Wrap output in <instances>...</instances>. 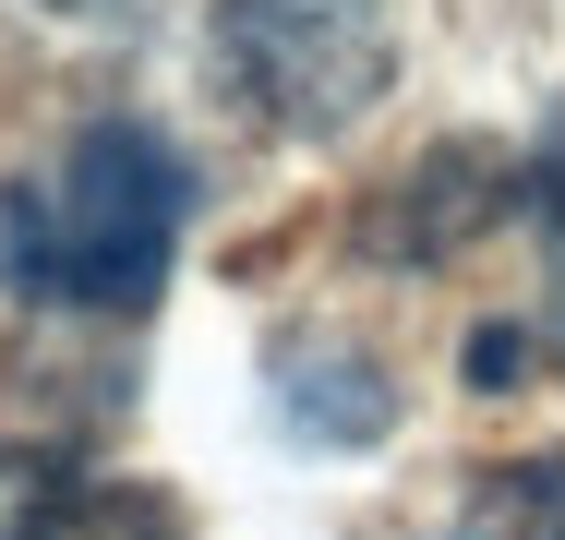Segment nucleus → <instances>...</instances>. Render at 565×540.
<instances>
[{
	"mask_svg": "<svg viewBox=\"0 0 565 540\" xmlns=\"http://www.w3.org/2000/svg\"><path fill=\"white\" fill-rule=\"evenodd\" d=\"M446 540H565V444L469 468V493L446 505Z\"/></svg>",
	"mask_w": 565,
	"mask_h": 540,
	"instance_id": "nucleus-6",
	"label": "nucleus"
},
{
	"mask_svg": "<svg viewBox=\"0 0 565 540\" xmlns=\"http://www.w3.org/2000/svg\"><path fill=\"white\" fill-rule=\"evenodd\" d=\"M193 228V156L157 120H85L49 169L0 181V289L24 313H145Z\"/></svg>",
	"mask_w": 565,
	"mask_h": 540,
	"instance_id": "nucleus-1",
	"label": "nucleus"
},
{
	"mask_svg": "<svg viewBox=\"0 0 565 540\" xmlns=\"http://www.w3.org/2000/svg\"><path fill=\"white\" fill-rule=\"evenodd\" d=\"M205 73H217V97L253 132L326 144V132H349L361 108L385 97L397 24H385V0H217Z\"/></svg>",
	"mask_w": 565,
	"mask_h": 540,
	"instance_id": "nucleus-2",
	"label": "nucleus"
},
{
	"mask_svg": "<svg viewBox=\"0 0 565 540\" xmlns=\"http://www.w3.org/2000/svg\"><path fill=\"white\" fill-rule=\"evenodd\" d=\"M505 205H518V169H505L493 144H434L397 193H373L361 252H385V264H446L457 240H481Z\"/></svg>",
	"mask_w": 565,
	"mask_h": 540,
	"instance_id": "nucleus-3",
	"label": "nucleus"
},
{
	"mask_svg": "<svg viewBox=\"0 0 565 540\" xmlns=\"http://www.w3.org/2000/svg\"><path fill=\"white\" fill-rule=\"evenodd\" d=\"M0 540H193L157 493L97 480L85 456H0Z\"/></svg>",
	"mask_w": 565,
	"mask_h": 540,
	"instance_id": "nucleus-4",
	"label": "nucleus"
},
{
	"mask_svg": "<svg viewBox=\"0 0 565 540\" xmlns=\"http://www.w3.org/2000/svg\"><path fill=\"white\" fill-rule=\"evenodd\" d=\"M457 372H469V397H505L530 372V324H469L457 336Z\"/></svg>",
	"mask_w": 565,
	"mask_h": 540,
	"instance_id": "nucleus-8",
	"label": "nucleus"
},
{
	"mask_svg": "<svg viewBox=\"0 0 565 540\" xmlns=\"http://www.w3.org/2000/svg\"><path fill=\"white\" fill-rule=\"evenodd\" d=\"M518 193H530V216H542V264H554V301H542V324H554V348H565V120L542 132V169H530Z\"/></svg>",
	"mask_w": 565,
	"mask_h": 540,
	"instance_id": "nucleus-7",
	"label": "nucleus"
},
{
	"mask_svg": "<svg viewBox=\"0 0 565 540\" xmlns=\"http://www.w3.org/2000/svg\"><path fill=\"white\" fill-rule=\"evenodd\" d=\"M49 12H120V0H49Z\"/></svg>",
	"mask_w": 565,
	"mask_h": 540,
	"instance_id": "nucleus-9",
	"label": "nucleus"
},
{
	"mask_svg": "<svg viewBox=\"0 0 565 540\" xmlns=\"http://www.w3.org/2000/svg\"><path fill=\"white\" fill-rule=\"evenodd\" d=\"M265 385H277V421L301 432V444H338V456H349V444H385V432H397L385 360L349 348V336H277Z\"/></svg>",
	"mask_w": 565,
	"mask_h": 540,
	"instance_id": "nucleus-5",
	"label": "nucleus"
}]
</instances>
